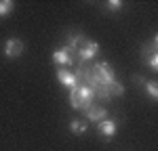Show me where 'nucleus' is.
<instances>
[{"label":"nucleus","instance_id":"nucleus-1","mask_svg":"<svg viewBox=\"0 0 158 151\" xmlns=\"http://www.w3.org/2000/svg\"><path fill=\"white\" fill-rule=\"evenodd\" d=\"M93 99H95V92H93V88L86 86V84H76L72 88V92H70V105H72L74 109H86V107H91Z\"/></svg>","mask_w":158,"mask_h":151},{"label":"nucleus","instance_id":"nucleus-2","mask_svg":"<svg viewBox=\"0 0 158 151\" xmlns=\"http://www.w3.org/2000/svg\"><path fill=\"white\" fill-rule=\"evenodd\" d=\"M4 57H9V59H17L19 55H23L25 50V44L23 40H19V38H9L6 42H4Z\"/></svg>","mask_w":158,"mask_h":151},{"label":"nucleus","instance_id":"nucleus-3","mask_svg":"<svg viewBox=\"0 0 158 151\" xmlns=\"http://www.w3.org/2000/svg\"><path fill=\"white\" fill-rule=\"evenodd\" d=\"M97 52H99V42H95V40H85L80 44V48H78V57L82 61H91V59L97 57Z\"/></svg>","mask_w":158,"mask_h":151},{"label":"nucleus","instance_id":"nucleus-4","mask_svg":"<svg viewBox=\"0 0 158 151\" xmlns=\"http://www.w3.org/2000/svg\"><path fill=\"white\" fill-rule=\"evenodd\" d=\"M143 55H146L148 59V65H150V69L152 72H158V50H156V36L150 40V46H146V48L141 50Z\"/></svg>","mask_w":158,"mask_h":151},{"label":"nucleus","instance_id":"nucleus-5","mask_svg":"<svg viewBox=\"0 0 158 151\" xmlns=\"http://www.w3.org/2000/svg\"><path fill=\"white\" fill-rule=\"evenodd\" d=\"M53 61L57 63V65H65V67H70V65H74V52L72 48H57L55 52H53Z\"/></svg>","mask_w":158,"mask_h":151},{"label":"nucleus","instance_id":"nucleus-6","mask_svg":"<svg viewBox=\"0 0 158 151\" xmlns=\"http://www.w3.org/2000/svg\"><path fill=\"white\" fill-rule=\"evenodd\" d=\"M57 80L63 86H68L70 90L78 84V76L74 74V72H70V69H57Z\"/></svg>","mask_w":158,"mask_h":151},{"label":"nucleus","instance_id":"nucleus-7","mask_svg":"<svg viewBox=\"0 0 158 151\" xmlns=\"http://www.w3.org/2000/svg\"><path fill=\"white\" fill-rule=\"evenodd\" d=\"M108 118V109H103V107H99V105H91V107H86V120L89 122H101V120H106Z\"/></svg>","mask_w":158,"mask_h":151},{"label":"nucleus","instance_id":"nucleus-8","mask_svg":"<svg viewBox=\"0 0 158 151\" xmlns=\"http://www.w3.org/2000/svg\"><path fill=\"white\" fill-rule=\"evenodd\" d=\"M116 128H118V122H116V120H108V118L101 120V122L97 124L99 134H103V137H108V138L116 134Z\"/></svg>","mask_w":158,"mask_h":151},{"label":"nucleus","instance_id":"nucleus-9","mask_svg":"<svg viewBox=\"0 0 158 151\" xmlns=\"http://www.w3.org/2000/svg\"><path fill=\"white\" fill-rule=\"evenodd\" d=\"M70 132H74V134H85L86 132V122L85 120H72V122H70Z\"/></svg>","mask_w":158,"mask_h":151},{"label":"nucleus","instance_id":"nucleus-10","mask_svg":"<svg viewBox=\"0 0 158 151\" xmlns=\"http://www.w3.org/2000/svg\"><path fill=\"white\" fill-rule=\"evenodd\" d=\"M143 86H146V92L150 95V99L158 101V84L154 80H148V82H143Z\"/></svg>","mask_w":158,"mask_h":151},{"label":"nucleus","instance_id":"nucleus-11","mask_svg":"<svg viewBox=\"0 0 158 151\" xmlns=\"http://www.w3.org/2000/svg\"><path fill=\"white\" fill-rule=\"evenodd\" d=\"M13 9H15V2H13V0H0V17L11 15Z\"/></svg>","mask_w":158,"mask_h":151},{"label":"nucleus","instance_id":"nucleus-12","mask_svg":"<svg viewBox=\"0 0 158 151\" xmlns=\"http://www.w3.org/2000/svg\"><path fill=\"white\" fill-rule=\"evenodd\" d=\"M85 42L82 34H76V36H68V48H78L80 44Z\"/></svg>","mask_w":158,"mask_h":151},{"label":"nucleus","instance_id":"nucleus-13","mask_svg":"<svg viewBox=\"0 0 158 151\" xmlns=\"http://www.w3.org/2000/svg\"><path fill=\"white\" fill-rule=\"evenodd\" d=\"M106 9H108L110 13H118L122 9V2L120 0H110V2H106Z\"/></svg>","mask_w":158,"mask_h":151}]
</instances>
